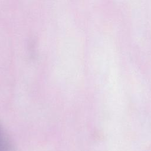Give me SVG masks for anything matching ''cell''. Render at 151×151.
Instances as JSON below:
<instances>
[{"label": "cell", "mask_w": 151, "mask_h": 151, "mask_svg": "<svg viewBox=\"0 0 151 151\" xmlns=\"http://www.w3.org/2000/svg\"><path fill=\"white\" fill-rule=\"evenodd\" d=\"M12 149L11 140L0 124V151H12Z\"/></svg>", "instance_id": "obj_1"}]
</instances>
